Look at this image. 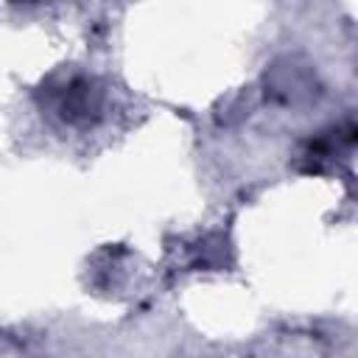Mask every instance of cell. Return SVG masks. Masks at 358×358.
<instances>
[{
  "mask_svg": "<svg viewBox=\"0 0 358 358\" xmlns=\"http://www.w3.org/2000/svg\"><path fill=\"white\" fill-rule=\"evenodd\" d=\"M56 112L70 126H87L101 115V92L87 78H70L56 92Z\"/></svg>",
  "mask_w": 358,
  "mask_h": 358,
  "instance_id": "1",
  "label": "cell"
}]
</instances>
